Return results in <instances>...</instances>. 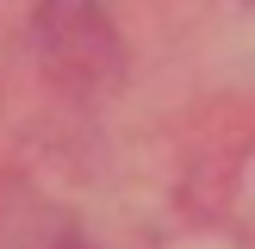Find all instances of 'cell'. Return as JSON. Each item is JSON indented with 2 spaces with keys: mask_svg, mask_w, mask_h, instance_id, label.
<instances>
[]
</instances>
